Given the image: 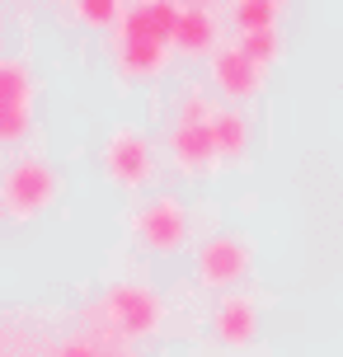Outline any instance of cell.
I'll list each match as a JSON object with an SVG mask.
<instances>
[{"mask_svg": "<svg viewBox=\"0 0 343 357\" xmlns=\"http://www.w3.org/2000/svg\"><path fill=\"white\" fill-rule=\"evenodd\" d=\"M240 52L250 56L259 71H268L273 61L282 56V38H277V29H264V33H245V43H240Z\"/></svg>", "mask_w": 343, "mask_h": 357, "instance_id": "obj_15", "label": "cell"}, {"mask_svg": "<svg viewBox=\"0 0 343 357\" xmlns=\"http://www.w3.org/2000/svg\"><path fill=\"white\" fill-rule=\"evenodd\" d=\"M212 137H217L221 160H240V155L250 151V123H245V113L221 108L217 118H212Z\"/></svg>", "mask_w": 343, "mask_h": 357, "instance_id": "obj_14", "label": "cell"}, {"mask_svg": "<svg viewBox=\"0 0 343 357\" xmlns=\"http://www.w3.org/2000/svg\"><path fill=\"white\" fill-rule=\"evenodd\" d=\"M104 174L113 178V183H123V188H142V183H151V174H155V146L146 142L137 127H118L109 142H104Z\"/></svg>", "mask_w": 343, "mask_h": 357, "instance_id": "obj_5", "label": "cell"}, {"mask_svg": "<svg viewBox=\"0 0 343 357\" xmlns=\"http://www.w3.org/2000/svg\"><path fill=\"white\" fill-rule=\"evenodd\" d=\"M250 240L245 235H212L207 245L198 250V282L202 287H226L240 282L245 273H250Z\"/></svg>", "mask_w": 343, "mask_h": 357, "instance_id": "obj_6", "label": "cell"}, {"mask_svg": "<svg viewBox=\"0 0 343 357\" xmlns=\"http://www.w3.org/2000/svg\"><path fill=\"white\" fill-rule=\"evenodd\" d=\"M212 85H217L226 99H250V94H259V85H264V71H259L240 47H226V52L212 56Z\"/></svg>", "mask_w": 343, "mask_h": 357, "instance_id": "obj_10", "label": "cell"}, {"mask_svg": "<svg viewBox=\"0 0 343 357\" xmlns=\"http://www.w3.org/2000/svg\"><path fill=\"white\" fill-rule=\"evenodd\" d=\"M179 15H183V5H174V0H137V5H127L118 43H169L174 47Z\"/></svg>", "mask_w": 343, "mask_h": 357, "instance_id": "obj_7", "label": "cell"}, {"mask_svg": "<svg viewBox=\"0 0 343 357\" xmlns=\"http://www.w3.org/2000/svg\"><path fill=\"white\" fill-rule=\"evenodd\" d=\"M75 15L85 19L90 29H123V19H127V10H123V0H75Z\"/></svg>", "mask_w": 343, "mask_h": 357, "instance_id": "obj_16", "label": "cell"}, {"mask_svg": "<svg viewBox=\"0 0 343 357\" xmlns=\"http://www.w3.org/2000/svg\"><path fill=\"white\" fill-rule=\"evenodd\" d=\"M132 235H137V245L151 254H174L183 250V240H188V212H183L179 197H155V202H146L142 212L132 216Z\"/></svg>", "mask_w": 343, "mask_h": 357, "instance_id": "obj_3", "label": "cell"}, {"mask_svg": "<svg viewBox=\"0 0 343 357\" xmlns=\"http://www.w3.org/2000/svg\"><path fill=\"white\" fill-rule=\"evenodd\" d=\"M212 334L226 348L254 343V334H259V305H254V296H221L217 310H212Z\"/></svg>", "mask_w": 343, "mask_h": 357, "instance_id": "obj_9", "label": "cell"}, {"mask_svg": "<svg viewBox=\"0 0 343 357\" xmlns=\"http://www.w3.org/2000/svg\"><path fill=\"white\" fill-rule=\"evenodd\" d=\"M33 75H29V66L19 61V56H5L0 61V142L15 146L24 132H29V123H33Z\"/></svg>", "mask_w": 343, "mask_h": 357, "instance_id": "obj_4", "label": "cell"}, {"mask_svg": "<svg viewBox=\"0 0 343 357\" xmlns=\"http://www.w3.org/2000/svg\"><path fill=\"white\" fill-rule=\"evenodd\" d=\"M235 19H240L245 33H264V29L277 24V0H240L235 5Z\"/></svg>", "mask_w": 343, "mask_h": 357, "instance_id": "obj_17", "label": "cell"}, {"mask_svg": "<svg viewBox=\"0 0 343 357\" xmlns=\"http://www.w3.org/2000/svg\"><path fill=\"white\" fill-rule=\"evenodd\" d=\"M169 155H174L179 174H212L221 160L212 127H183V123H174V132H169Z\"/></svg>", "mask_w": 343, "mask_h": 357, "instance_id": "obj_8", "label": "cell"}, {"mask_svg": "<svg viewBox=\"0 0 343 357\" xmlns=\"http://www.w3.org/2000/svg\"><path fill=\"white\" fill-rule=\"evenodd\" d=\"M221 108L207 99V94H198V89H188L179 99V123L183 127H212V118H217Z\"/></svg>", "mask_w": 343, "mask_h": 357, "instance_id": "obj_18", "label": "cell"}, {"mask_svg": "<svg viewBox=\"0 0 343 357\" xmlns=\"http://www.w3.org/2000/svg\"><path fill=\"white\" fill-rule=\"evenodd\" d=\"M212 43H217V24H212V15L198 10V5H183L179 29H174V52L207 56V52H212Z\"/></svg>", "mask_w": 343, "mask_h": 357, "instance_id": "obj_12", "label": "cell"}, {"mask_svg": "<svg viewBox=\"0 0 343 357\" xmlns=\"http://www.w3.org/2000/svg\"><path fill=\"white\" fill-rule=\"evenodd\" d=\"M169 61V43H118V71L132 80L160 75Z\"/></svg>", "mask_w": 343, "mask_h": 357, "instance_id": "obj_13", "label": "cell"}, {"mask_svg": "<svg viewBox=\"0 0 343 357\" xmlns=\"http://www.w3.org/2000/svg\"><path fill=\"white\" fill-rule=\"evenodd\" d=\"M56 197V169L43 155H24L5 169L0 183V207L10 221H33L38 212H47Z\"/></svg>", "mask_w": 343, "mask_h": 357, "instance_id": "obj_2", "label": "cell"}, {"mask_svg": "<svg viewBox=\"0 0 343 357\" xmlns=\"http://www.w3.org/2000/svg\"><path fill=\"white\" fill-rule=\"evenodd\" d=\"M165 324V296L142 282H118L104 301L85 305V329H113L123 339H151Z\"/></svg>", "mask_w": 343, "mask_h": 357, "instance_id": "obj_1", "label": "cell"}, {"mask_svg": "<svg viewBox=\"0 0 343 357\" xmlns=\"http://www.w3.org/2000/svg\"><path fill=\"white\" fill-rule=\"evenodd\" d=\"M52 357H132V339L113 329H80L52 348Z\"/></svg>", "mask_w": 343, "mask_h": 357, "instance_id": "obj_11", "label": "cell"}]
</instances>
